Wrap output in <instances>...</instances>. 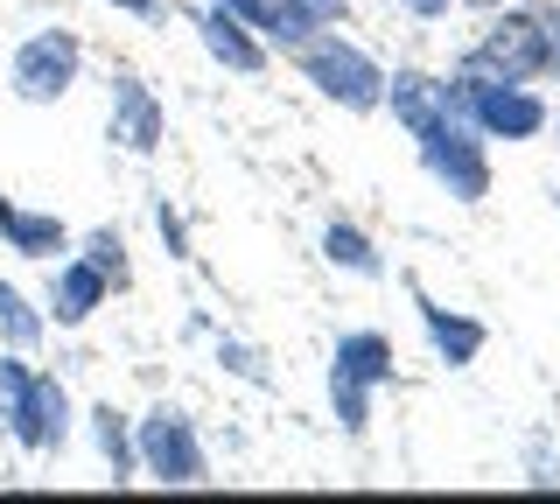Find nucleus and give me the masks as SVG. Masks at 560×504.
<instances>
[{
	"instance_id": "obj_19",
	"label": "nucleus",
	"mask_w": 560,
	"mask_h": 504,
	"mask_svg": "<svg viewBox=\"0 0 560 504\" xmlns=\"http://www.w3.org/2000/svg\"><path fill=\"white\" fill-rule=\"evenodd\" d=\"M218 8H232L259 43H280V49H294L302 36H315V28H308V22H294V14L280 8V0H218Z\"/></svg>"
},
{
	"instance_id": "obj_1",
	"label": "nucleus",
	"mask_w": 560,
	"mask_h": 504,
	"mask_svg": "<svg viewBox=\"0 0 560 504\" xmlns=\"http://www.w3.org/2000/svg\"><path fill=\"white\" fill-rule=\"evenodd\" d=\"M70 427H78V407L63 378L22 351H0V434L22 456H63Z\"/></svg>"
},
{
	"instance_id": "obj_10",
	"label": "nucleus",
	"mask_w": 560,
	"mask_h": 504,
	"mask_svg": "<svg viewBox=\"0 0 560 504\" xmlns=\"http://www.w3.org/2000/svg\"><path fill=\"white\" fill-rule=\"evenodd\" d=\"M105 302H113V281H105L92 259H78V253L49 259V288H43V316H49V329H84Z\"/></svg>"
},
{
	"instance_id": "obj_26",
	"label": "nucleus",
	"mask_w": 560,
	"mask_h": 504,
	"mask_svg": "<svg viewBox=\"0 0 560 504\" xmlns=\"http://www.w3.org/2000/svg\"><path fill=\"white\" fill-rule=\"evenodd\" d=\"M399 8H407L413 22H448V8H455V0H399Z\"/></svg>"
},
{
	"instance_id": "obj_30",
	"label": "nucleus",
	"mask_w": 560,
	"mask_h": 504,
	"mask_svg": "<svg viewBox=\"0 0 560 504\" xmlns=\"http://www.w3.org/2000/svg\"><path fill=\"white\" fill-rule=\"evenodd\" d=\"M553 203H560V197H553Z\"/></svg>"
},
{
	"instance_id": "obj_11",
	"label": "nucleus",
	"mask_w": 560,
	"mask_h": 504,
	"mask_svg": "<svg viewBox=\"0 0 560 504\" xmlns=\"http://www.w3.org/2000/svg\"><path fill=\"white\" fill-rule=\"evenodd\" d=\"M189 28H197L203 57L218 63V71H232V78H267V63H273V57H267V43H259L232 8H218V0H197Z\"/></svg>"
},
{
	"instance_id": "obj_29",
	"label": "nucleus",
	"mask_w": 560,
	"mask_h": 504,
	"mask_svg": "<svg viewBox=\"0 0 560 504\" xmlns=\"http://www.w3.org/2000/svg\"><path fill=\"white\" fill-rule=\"evenodd\" d=\"M8 211H14V203H8V197H0V218H8Z\"/></svg>"
},
{
	"instance_id": "obj_15",
	"label": "nucleus",
	"mask_w": 560,
	"mask_h": 504,
	"mask_svg": "<svg viewBox=\"0 0 560 504\" xmlns=\"http://www.w3.org/2000/svg\"><path fill=\"white\" fill-rule=\"evenodd\" d=\"M84 427H92V448L105 462V477L113 483H140V448H133V413H119L113 399H98L92 413H84Z\"/></svg>"
},
{
	"instance_id": "obj_20",
	"label": "nucleus",
	"mask_w": 560,
	"mask_h": 504,
	"mask_svg": "<svg viewBox=\"0 0 560 504\" xmlns=\"http://www.w3.org/2000/svg\"><path fill=\"white\" fill-rule=\"evenodd\" d=\"M218 364H224L232 378H245V386H273V372H267V351H259V343L218 337Z\"/></svg>"
},
{
	"instance_id": "obj_25",
	"label": "nucleus",
	"mask_w": 560,
	"mask_h": 504,
	"mask_svg": "<svg viewBox=\"0 0 560 504\" xmlns=\"http://www.w3.org/2000/svg\"><path fill=\"white\" fill-rule=\"evenodd\" d=\"M98 8H113V14H133V22H162V14H168V0H98Z\"/></svg>"
},
{
	"instance_id": "obj_8",
	"label": "nucleus",
	"mask_w": 560,
	"mask_h": 504,
	"mask_svg": "<svg viewBox=\"0 0 560 504\" xmlns=\"http://www.w3.org/2000/svg\"><path fill=\"white\" fill-rule=\"evenodd\" d=\"M413 148H420V168L434 176L442 197H455V203H483L490 197V141L469 127V119H455V113L428 119V127L413 133Z\"/></svg>"
},
{
	"instance_id": "obj_27",
	"label": "nucleus",
	"mask_w": 560,
	"mask_h": 504,
	"mask_svg": "<svg viewBox=\"0 0 560 504\" xmlns=\"http://www.w3.org/2000/svg\"><path fill=\"white\" fill-rule=\"evenodd\" d=\"M455 8H483L490 14V8H504V0H455Z\"/></svg>"
},
{
	"instance_id": "obj_6",
	"label": "nucleus",
	"mask_w": 560,
	"mask_h": 504,
	"mask_svg": "<svg viewBox=\"0 0 560 504\" xmlns=\"http://www.w3.org/2000/svg\"><path fill=\"white\" fill-rule=\"evenodd\" d=\"M455 71H477V78H504V84H539L547 78V28H539V8H490L483 14V36L463 49Z\"/></svg>"
},
{
	"instance_id": "obj_17",
	"label": "nucleus",
	"mask_w": 560,
	"mask_h": 504,
	"mask_svg": "<svg viewBox=\"0 0 560 504\" xmlns=\"http://www.w3.org/2000/svg\"><path fill=\"white\" fill-rule=\"evenodd\" d=\"M70 253L92 259L105 281H113V294L133 288V246H127V232H119V224H92V232H78V238H70Z\"/></svg>"
},
{
	"instance_id": "obj_13",
	"label": "nucleus",
	"mask_w": 560,
	"mask_h": 504,
	"mask_svg": "<svg viewBox=\"0 0 560 504\" xmlns=\"http://www.w3.org/2000/svg\"><path fill=\"white\" fill-rule=\"evenodd\" d=\"M70 224L57 211H28V203H14L8 218H0V246H8L14 259H28V267H49V259H63L70 253Z\"/></svg>"
},
{
	"instance_id": "obj_9",
	"label": "nucleus",
	"mask_w": 560,
	"mask_h": 504,
	"mask_svg": "<svg viewBox=\"0 0 560 504\" xmlns=\"http://www.w3.org/2000/svg\"><path fill=\"white\" fill-rule=\"evenodd\" d=\"M105 141L119 154H133V162H148V154H162L168 141V113L162 98L148 92L133 71H113V106H105Z\"/></svg>"
},
{
	"instance_id": "obj_2",
	"label": "nucleus",
	"mask_w": 560,
	"mask_h": 504,
	"mask_svg": "<svg viewBox=\"0 0 560 504\" xmlns=\"http://www.w3.org/2000/svg\"><path fill=\"white\" fill-rule=\"evenodd\" d=\"M329 413H337V427L350 442H364V427H372V399L385 386H399V351L385 329H343L337 351H329Z\"/></svg>"
},
{
	"instance_id": "obj_7",
	"label": "nucleus",
	"mask_w": 560,
	"mask_h": 504,
	"mask_svg": "<svg viewBox=\"0 0 560 504\" xmlns=\"http://www.w3.org/2000/svg\"><path fill=\"white\" fill-rule=\"evenodd\" d=\"M78 78H84V36L63 28V22L28 28L8 57V92L22 98V106H63V98L78 92Z\"/></svg>"
},
{
	"instance_id": "obj_5",
	"label": "nucleus",
	"mask_w": 560,
	"mask_h": 504,
	"mask_svg": "<svg viewBox=\"0 0 560 504\" xmlns=\"http://www.w3.org/2000/svg\"><path fill=\"white\" fill-rule=\"evenodd\" d=\"M133 448H140V477L162 483V491H197V483H210V448L175 399H154L133 421Z\"/></svg>"
},
{
	"instance_id": "obj_23",
	"label": "nucleus",
	"mask_w": 560,
	"mask_h": 504,
	"mask_svg": "<svg viewBox=\"0 0 560 504\" xmlns=\"http://www.w3.org/2000/svg\"><path fill=\"white\" fill-rule=\"evenodd\" d=\"M525 483H533V491H553V483H560V462L547 456V442L525 448Z\"/></svg>"
},
{
	"instance_id": "obj_16",
	"label": "nucleus",
	"mask_w": 560,
	"mask_h": 504,
	"mask_svg": "<svg viewBox=\"0 0 560 504\" xmlns=\"http://www.w3.org/2000/svg\"><path fill=\"white\" fill-rule=\"evenodd\" d=\"M43 337H49L43 302H28V294L14 288V281H0V351L35 358V351H43Z\"/></svg>"
},
{
	"instance_id": "obj_14",
	"label": "nucleus",
	"mask_w": 560,
	"mask_h": 504,
	"mask_svg": "<svg viewBox=\"0 0 560 504\" xmlns=\"http://www.w3.org/2000/svg\"><path fill=\"white\" fill-rule=\"evenodd\" d=\"M378 106L393 113L399 127H407V141H413L428 119L448 113V92H442V78H434V71H385V98H378Z\"/></svg>"
},
{
	"instance_id": "obj_28",
	"label": "nucleus",
	"mask_w": 560,
	"mask_h": 504,
	"mask_svg": "<svg viewBox=\"0 0 560 504\" xmlns=\"http://www.w3.org/2000/svg\"><path fill=\"white\" fill-rule=\"evenodd\" d=\"M547 127H553V133H560V113H547Z\"/></svg>"
},
{
	"instance_id": "obj_18",
	"label": "nucleus",
	"mask_w": 560,
	"mask_h": 504,
	"mask_svg": "<svg viewBox=\"0 0 560 504\" xmlns=\"http://www.w3.org/2000/svg\"><path fill=\"white\" fill-rule=\"evenodd\" d=\"M323 259H329L337 273H358V281H385L378 246H372V238H364L350 218H329V224H323Z\"/></svg>"
},
{
	"instance_id": "obj_24",
	"label": "nucleus",
	"mask_w": 560,
	"mask_h": 504,
	"mask_svg": "<svg viewBox=\"0 0 560 504\" xmlns=\"http://www.w3.org/2000/svg\"><path fill=\"white\" fill-rule=\"evenodd\" d=\"M539 28H547V78H560V0H539Z\"/></svg>"
},
{
	"instance_id": "obj_12",
	"label": "nucleus",
	"mask_w": 560,
	"mask_h": 504,
	"mask_svg": "<svg viewBox=\"0 0 560 504\" xmlns=\"http://www.w3.org/2000/svg\"><path fill=\"white\" fill-rule=\"evenodd\" d=\"M413 316H420V329H428V351L442 358L448 372H469V364L483 358L490 329H483L477 316H463V308H442L434 294H420V288H413Z\"/></svg>"
},
{
	"instance_id": "obj_3",
	"label": "nucleus",
	"mask_w": 560,
	"mask_h": 504,
	"mask_svg": "<svg viewBox=\"0 0 560 504\" xmlns=\"http://www.w3.org/2000/svg\"><path fill=\"white\" fill-rule=\"evenodd\" d=\"M288 57H294V71H302V84H315L337 113H378L385 63L372 57V49H358L343 28H315V36H302Z\"/></svg>"
},
{
	"instance_id": "obj_21",
	"label": "nucleus",
	"mask_w": 560,
	"mask_h": 504,
	"mask_svg": "<svg viewBox=\"0 0 560 504\" xmlns=\"http://www.w3.org/2000/svg\"><path fill=\"white\" fill-rule=\"evenodd\" d=\"M154 232H162L168 259H197V246H189V224H183V211H175L168 197H154Z\"/></svg>"
},
{
	"instance_id": "obj_4",
	"label": "nucleus",
	"mask_w": 560,
	"mask_h": 504,
	"mask_svg": "<svg viewBox=\"0 0 560 504\" xmlns=\"http://www.w3.org/2000/svg\"><path fill=\"white\" fill-rule=\"evenodd\" d=\"M442 92H448L455 119H469L483 141H504V148L539 141V133H547V113H553L533 84H504V78H477V71H448Z\"/></svg>"
},
{
	"instance_id": "obj_22",
	"label": "nucleus",
	"mask_w": 560,
	"mask_h": 504,
	"mask_svg": "<svg viewBox=\"0 0 560 504\" xmlns=\"http://www.w3.org/2000/svg\"><path fill=\"white\" fill-rule=\"evenodd\" d=\"M280 8H288L294 22H308V28H343L350 22V0H280Z\"/></svg>"
}]
</instances>
